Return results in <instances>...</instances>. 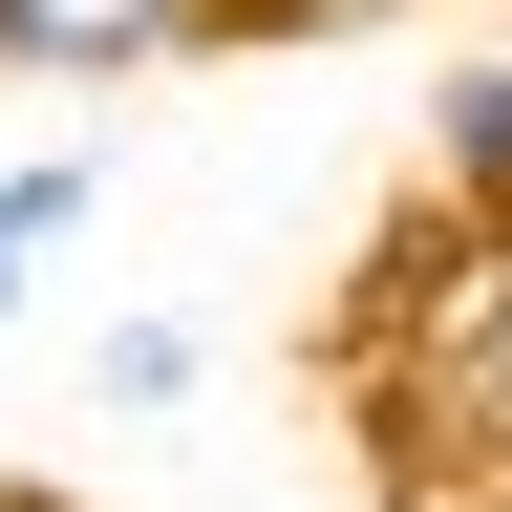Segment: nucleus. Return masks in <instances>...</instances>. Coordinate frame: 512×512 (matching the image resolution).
<instances>
[{"instance_id": "nucleus-4", "label": "nucleus", "mask_w": 512, "mask_h": 512, "mask_svg": "<svg viewBox=\"0 0 512 512\" xmlns=\"http://www.w3.org/2000/svg\"><path fill=\"white\" fill-rule=\"evenodd\" d=\"M0 320H22V256H0Z\"/></svg>"}, {"instance_id": "nucleus-3", "label": "nucleus", "mask_w": 512, "mask_h": 512, "mask_svg": "<svg viewBox=\"0 0 512 512\" xmlns=\"http://www.w3.org/2000/svg\"><path fill=\"white\" fill-rule=\"evenodd\" d=\"M86 192H107V150H0V256L86 235Z\"/></svg>"}, {"instance_id": "nucleus-1", "label": "nucleus", "mask_w": 512, "mask_h": 512, "mask_svg": "<svg viewBox=\"0 0 512 512\" xmlns=\"http://www.w3.org/2000/svg\"><path fill=\"white\" fill-rule=\"evenodd\" d=\"M192 43H235V0H0V86H150Z\"/></svg>"}, {"instance_id": "nucleus-5", "label": "nucleus", "mask_w": 512, "mask_h": 512, "mask_svg": "<svg viewBox=\"0 0 512 512\" xmlns=\"http://www.w3.org/2000/svg\"><path fill=\"white\" fill-rule=\"evenodd\" d=\"M0 512H64V491H0Z\"/></svg>"}, {"instance_id": "nucleus-2", "label": "nucleus", "mask_w": 512, "mask_h": 512, "mask_svg": "<svg viewBox=\"0 0 512 512\" xmlns=\"http://www.w3.org/2000/svg\"><path fill=\"white\" fill-rule=\"evenodd\" d=\"M192 384H214L192 320H107V342H86V406H192Z\"/></svg>"}]
</instances>
